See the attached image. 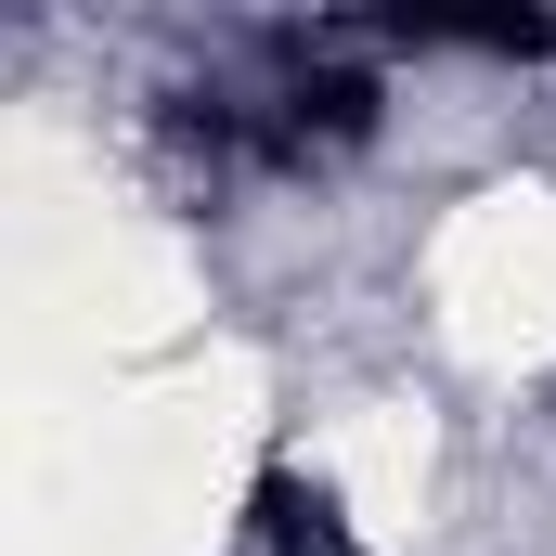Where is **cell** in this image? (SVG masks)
<instances>
[{"label":"cell","mask_w":556,"mask_h":556,"mask_svg":"<svg viewBox=\"0 0 556 556\" xmlns=\"http://www.w3.org/2000/svg\"><path fill=\"white\" fill-rule=\"evenodd\" d=\"M247 556H363V544H350V518H337L324 479L260 466V492H247Z\"/></svg>","instance_id":"cell-1"}]
</instances>
